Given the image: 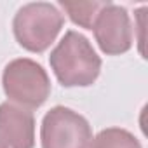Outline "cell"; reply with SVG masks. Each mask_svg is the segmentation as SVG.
<instances>
[{
    "label": "cell",
    "instance_id": "cell-2",
    "mask_svg": "<svg viewBox=\"0 0 148 148\" xmlns=\"http://www.w3.org/2000/svg\"><path fill=\"white\" fill-rule=\"evenodd\" d=\"M63 23L64 18L56 5L49 2H30L16 12L12 32L23 49L38 54L51 47Z\"/></svg>",
    "mask_w": 148,
    "mask_h": 148
},
{
    "label": "cell",
    "instance_id": "cell-9",
    "mask_svg": "<svg viewBox=\"0 0 148 148\" xmlns=\"http://www.w3.org/2000/svg\"><path fill=\"white\" fill-rule=\"evenodd\" d=\"M0 148H7V146H5V143L2 141V138H0Z\"/></svg>",
    "mask_w": 148,
    "mask_h": 148
},
{
    "label": "cell",
    "instance_id": "cell-7",
    "mask_svg": "<svg viewBox=\"0 0 148 148\" xmlns=\"http://www.w3.org/2000/svg\"><path fill=\"white\" fill-rule=\"evenodd\" d=\"M108 0H89V2H70V0H59V5L64 9V12L70 16V19L82 26L91 30L92 23L98 16V12L105 7Z\"/></svg>",
    "mask_w": 148,
    "mask_h": 148
},
{
    "label": "cell",
    "instance_id": "cell-3",
    "mask_svg": "<svg viewBox=\"0 0 148 148\" xmlns=\"http://www.w3.org/2000/svg\"><path fill=\"white\" fill-rule=\"evenodd\" d=\"M5 96L26 108L42 106L51 94V80L42 64L28 58L12 59L2 73Z\"/></svg>",
    "mask_w": 148,
    "mask_h": 148
},
{
    "label": "cell",
    "instance_id": "cell-4",
    "mask_svg": "<svg viewBox=\"0 0 148 148\" xmlns=\"http://www.w3.org/2000/svg\"><path fill=\"white\" fill-rule=\"evenodd\" d=\"M91 141V125L79 112L54 106L44 115L40 127L42 148H89Z\"/></svg>",
    "mask_w": 148,
    "mask_h": 148
},
{
    "label": "cell",
    "instance_id": "cell-6",
    "mask_svg": "<svg viewBox=\"0 0 148 148\" xmlns=\"http://www.w3.org/2000/svg\"><path fill=\"white\" fill-rule=\"evenodd\" d=\"M0 138L7 148L35 146V117L9 101L0 103Z\"/></svg>",
    "mask_w": 148,
    "mask_h": 148
},
{
    "label": "cell",
    "instance_id": "cell-1",
    "mask_svg": "<svg viewBox=\"0 0 148 148\" xmlns=\"http://www.w3.org/2000/svg\"><path fill=\"white\" fill-rule=\"evenodd\" d=\"M51 68L63 87H87L101 71V58L82 33L70 30L49 56Z\"/></svg>",
    "mask_w": 148,
    "mask_h": 148
},
{
    "label": "cell",
    "instance_id": "cell-8",
    "mask_svg": "<svg viewBox=\"0 0 148 148\" xmlns=\"http://www.w3.org/2000/svg\"><path fill=\"white\" fill-rule=\"evenodd\" d=\"M91 148H141V143L127 129L106 127L96 134Z\"/></svg>",
    "mask_w": 148,
    "mask_h": 148
},
{
    "label": "cell",
    "instance_id": "cell-5",
    "mask_svg": "<svg viewBox=\"0 0 148 148\" xmlns=\"http://www.w3.org/2000/svg\"><path fill=\"white\" fill-rule=\"evenodd\" d=\"M99 49L106 56H119L132 47V25L122 5L106 2L98 12L92 28Z\"/></svg>",
    "mask_w": 148,
    "mask_h": 148
}]
</instances>
